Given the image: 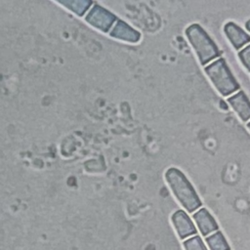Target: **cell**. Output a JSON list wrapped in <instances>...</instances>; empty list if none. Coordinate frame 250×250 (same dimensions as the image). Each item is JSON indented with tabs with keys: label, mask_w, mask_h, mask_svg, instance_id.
<instances>
[{
	"label": "cell",
	"mask_w": 250,
	"mask_h": 250,
	"mask_svg": "<svg viewBox=\"0 0 250 250\" xmlns=\"http://www.w3.org/2000/svg\"><path fill=\"white\" fill-rule=\"evenodd\" d=\"M165 180L174 196L188 212L192 213L201 206L202 203L197 192L181 170L175 167L167 169Z\"/></svg>",
	"instance_id": "obj_1"
},
{
	"label": "cell",
	"mask_w": 250,
	"mask_h": 250,
	"mask_svg": "<svg viewBox=\"0 0 250 250\" xmlns=\"http://www.w3.org/2000/svg\"><path fill=\"white\" fill-rule=\"evenodd\" d=\"M186 34L202 64H206L220 56L217 45L198 24H192L187 28Z\"/></svg>",
	"instance_id": "obj_2"
},
{
	"label": "cell",
	"mask_w": 250,
	"mask_h": 250,
	"mask_svg": "<svg viewBox=\"0 0 250 250\" xmlns=\"http://www.w3.org/2000/svg\"><path fill=\"white\" fill-rule=\"evenodd\" d=\"M205 72L216 89L223 95L228 96L239 89V85L231 74L224 59H219L205 67Z\"/></svg>",
	"instance_id": "obj_3"
},
{
	"label": "cell",
	"mask_w": 250,
	"mask_h": 250,
	"mask_svg": "<svg viewBox=\"0 0 250 250\" xmlns=\"http://www.w3.org/2000/svg\"><path fill=\"white\" fill-rule=\"evenodd\" d=\"M171 221L180 238L185 239L196 234V228L185 211L177 210L171 216Z\"/></svg>",
	"instance_id": "obj_4"
},
{
	"label": "cell",
	"mask_w": 250,
	"mask_h": 250,
	"mask_svg": "<svg viewBox=\"0 0 250 250\" xmlns=\"http://www.w3.org/2000/svg\"><path fill=\"white\" fill-rule=\"evenodd\" d=\"M195 224L202 235L207 236L218 230V224L206 208L198 209L193 214Z\"/></svg>",
	"instance_id": "obj_5"
},
{
	"label": "cell",
	"mask_w": 250,
	"mask_h": 250,
	"mask_svg": "<svg viewBox=\"0 0 250 250\" xmlns=\"http://www.w3.org/2000/svg\"><path fill=\"white\" fill-rule=\"evenodd\" d=\"M229 104L243 121L250 119V102L243 92H238L228 99Z\"/></svg>",
	"instance_id": "obj_6"
},
{
	"label": "cell",
	"mask_w": 250,
	"mask_h": 250,
	"mask_svg": "<svg viewBox=\"0 0 250 250\" xmlns=\"http://www.w3.org/2000/svg\"><path fill=\"white\" fill-rule=\"evenodd\" d=\"M224 29L227 37L235 49H240L250 42V36L234 22H228Z\"/></svg>",
	"instance_id": "obj_7"
},
{
	"label": "cell",
	"mask_w": 250,
	"mask_h": 250,
	"mask_svg": "<svg viewBox=\"0 0 250 250\" xmlns=\"http://www.w3.org/2000/svg\"><path fill=\"white\" fill-rule=\"evenodd\" d=\"M206 242L210 250H230L229 245L221 231H215L207 236Z\"/></svg>",
	"instance_id": "obj_8"
},
{
	"label": "cell",
	"mask_w": 250,
	"mask_h": 250,
	"mask_svg": "<svg viewBox=\"0 0 250 250\" xmlns=\"http://www.w3.org/2000/svg\"><path fill=\"white\" fill-rule=\"evenodd\" d=\"M185 250H207L201 237L198 235H193L184 241Z\"/></svg>",
	"instance_id": "obj_9"
},
{
	"label": "cell",
	"mask_w": 250,
	"mask_h": 250,
	"mask_svg": "<svg viewBox=\"0 0 250 250\" xmlns=\"http://www.w3.org/2000/svg\"><path fill=\"white\" fill-rule=\"evenodd\" d=\"M238 57L242 62V64L247 68L248 71H250V45L243 48L238 53Z\"/></svg>",
	"instance_id": "obj_10"
},
{
	"label": "cell",
	"mask_w": 250,
	"mask_h": 250,
	"mask_svg": "<svg viewBox=\"0 0 250 250\" xmlns=\"http://www.w3.org/2000/svg\"><path fill=\"white\" fill-rule=\"evenodd\" d=\"M245 26H246V29H247L248 31H250V20L245 23Z\"/></svg>",
	"instance_id": "obj_11"
},
{
	"label": "cell",
	"mask_w": 250,
	"mask_h": 250,
	"mask_svg": "<svg viewBox=\"0 0 250 250\" xmlns=\"http://www.w3.org/2000/svg\"><path fill=\"white\" fill-rule=\"evenodd\" d=\"M247 126H248V128H249V130H250V122L247 124Z\"/></svg>",
	"instance_id": "obj_12"
}]
</instances>
